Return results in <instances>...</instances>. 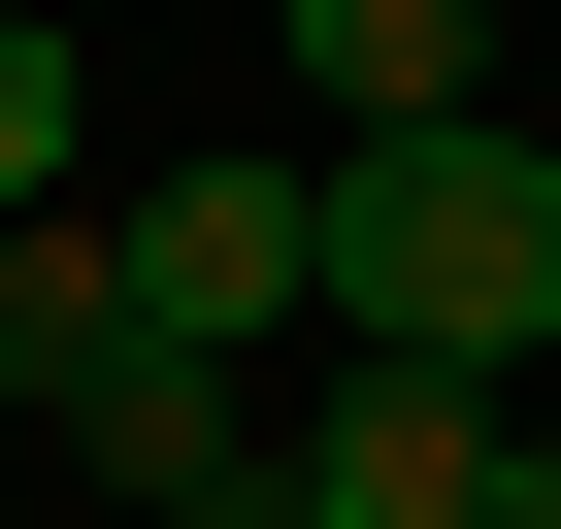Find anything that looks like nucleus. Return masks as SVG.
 <instances>
[{"mask_svg":"<svg viewBox=\"0 0 561 529\" xmlns=\"http://www.w3.org/2000/svg\"><path fill=\"white\" fill-rule=\"evenodd\" d=\"M67 133H100V67L34 34V0H0V232H34V199H67Z\"/></svg>","mask_w":561,"mask_h":529,"instance_id":"nucleus-7","label":"nucleus"},{"mask_svg":"<svg viewBox=\"0 0 561 529\" xmlns=\"http://www.w3.org/2000/svg\"><path fill=\"white\" fill-rule=\"evenodd\" d=\"M264 67H298L331 133H462L495 100V0H264Z\"/></svg>","mask_w":561,"mask_h":529,"instance_id":"nucleus-4","label":"nucleus"},{"mask_svg":"<svg viewBox=\"0 0 561 529\" xmlns=\"http://www.w3.org/2000/svg\"><path fill=\"white\" fill-rule=\"evenodd\" d=\"M495 430H528V397H462V364H298L264 463H298L331 529H495Z\"/></svg>","mask_w":561,"mask_h":529,"instance_id":"nucleus-3","label":"nucleus"},{"mask_svg":"<svg viewBox=\"0 0 561 529\" xmlns=\"http://www.w3.org/2000/svg\"><path fill=\"white\" fill-rule=\"evenodd\" d=\"M133 331L264 397V364L331 331V166H264V133H231V166H165V199H133Z\"/></svg>","mask_w":561,"mask_h":529,"instance_id":"nucleus-2","label":"nucleus"},{"mask_svg":"<svg viewBox=\"0 0 561 529\" xmlns=\"http://www.w3.org/2000/svg\"><path fill=\"white\" fill-rule=\"evenodd\" d=\"M67 463H100V496L165 529V496H198V463H264V430H231V364H165V331H100V397H67Z\"/></svg>","mask_w":561,"mask_h":529,"instance_id":"nucleus-5","label":"nucleus"},{"mask_svg":"<svg viewBox=\"0 0 561 529\" xmlns=\"http://www.w3.org/2000/svg\"><path fill=\"white\" fill-rule=\"evenodd\" d=\"M100 331H133V232H67V199H34V232H0V397L67 430V397H100Z\"/></svg>","mask_w":561,"mask_h":529,"instance_id":"nucleus-6","label":"nucleus"},{"mask_svg":"<svg viewBox=\"0 0 561 529\" xmlns=\"http://www.w3.org/2000/svg\"><path fill=\"white\" fill-rule=\"evenodd\" d=\"M165 529H331V496H298V463H198V496H165Z\"/></svg>","mask_w":561,"mask_h":529,"instance_id":"nucleus-8","label":"nucleus"},{"mask_svg":"<svg viewBox=\"0 0 561 529\" xmlns=\"http://www.w3.org/2000/svg\"><path fill=\"white\" fill-rule=\"evenodd\" d=\"M495 529H561V430H495Z\"/></svg>","mask_w":561,"mask_h":529,"instance_id":"nucleus-9","label":"nucleus"},{"mask_svg":"<svg viewBox=\"0 0 561 529\" xmlns=\"http://www.w3.org/2000/svg\"><path fill=\"white\" fill-rule=\"evenodd\" d=\"M331 364H462L528 397L561 364V133H331Z\"/></svg>","mask_w":561,"mask_h":529,"instance_id":"nucleus-1","label":"nucleus"}]
</instances>
